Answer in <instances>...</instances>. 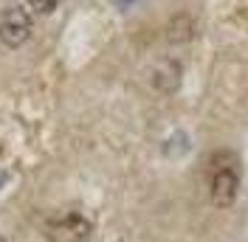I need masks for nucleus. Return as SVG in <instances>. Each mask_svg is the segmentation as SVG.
<instances>
[{"label":"nucleus","instance_id":"f257e3e1","mask_svg":"<svg viewBox=\"0 0 248 242\" xmlns=\"http://www.w3.org/2000/svg\"><path fill=\"white\" fill-rule=\"evenodd\" d=\"M240 195V166L229 152H215L209 161V197L217 209H229Z\"/></svg>","mask_w":248,"mask_h":242},{"label":"nucleus","instance_id":"f03ea898","mask_svg":"<svg viewBox=\"0 0 248 242\" xmlns=\"http://www.w3.org/2000/svg\"><path fill=\"white\" fill-rule=\"evenodd\" d=\"M46 237L48 242H91L93 223L79 212L60 214L46 223Z\"/></svg>","mask_w":248,"mask_h":242},{"label":"nucleus","instance_id":"7ed1b4c3","mask_svg":"<svg viewBox=\"0 0 248 242\" xmlns=\"http://www.w3.org/2000/svg\"><path fill=\"white\" fill-rule=\"evenodd\" d=\"M31 37V15L23 6H12L0 15V43L6 48H20Z\"/></svg>","mask_w":248,"mask_h":242},{"label":"nucleus","instance_id":"20e7f679","mask_svg":"<svg viewBox=\"0 0 248 242\" xmlns=\"http://www.w3.org/2000/svg\"><path fill=\"white\" fill-rule=\"evenodd\" d=\"M181 65L175 60H164L158 68L153 71V85H155V91H161V93H175L178 91V85H181Z\"/></svg>","mask_w":248,"mask_h":242},{"label":"nucleus","instance_id":"39448f33","mask_svg":"<svg viewBox=\"0 0 248 242\" xmlns=\"http://www.w3.org/2000/svg\"><path fill=\"white\" fill-rule=\"evenodd\" d=\"M26 6L31 12H37V15H51L60 6V0H26Z\"/></svg>","mask_w":248,"mask_h":242},{"label":"nucleus","instance_id":"423d86ee","mask_svg":"<svg viewBox=\"0 0 248 242\" xmlns=\"http://www.w3.org/2000/svg\"><path fill=\"white\" fill-rule=\"evenodd\" d=\"M0 242H3V240H0Z\"/></svg>","mask_w":248,"mask_h":242}]
</instances>
